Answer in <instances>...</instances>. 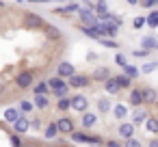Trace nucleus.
<instances>
[{
  "mask_svg": "<svg viewBox=\"0 0 158 147\" xmlns=\"http://www.w3.org/2000/svg\"><path fill=\"white\" fill-rule=\"evenodd\" d=\"M72 74H76V67H74L69 61H63V63H59V76H63V78H69Z\"/></svg>",
  "mask_w": 158,
  "mask_h": 147,
  "instance_id": "obj_11",
  "label": "nucleus"
},
{
  "mask_svg": "<svg viewBox=\"0 0 158 147\" xmlns=\"http://www.w3.org/2000/svg\"><path fill=\"white\" fill-rule=\"evenodd\" d=\"M33 80H35V71L26 69V71H20V74H18L15 84H18L20 89H28V87H33Z\"/></svg>",
  "mask_w": 158,
  "mask_h": 147,
  "instance_id": "obj_4",
  "label": "nucleus"
},
{
  "mask_svg": "<svg viewBox=\"0 0 158 147\" xmlns=\"http://www.w3.org/2000/svg\"><path fill=\"white\" fill-rule=\"evenodd\" d=\"M143 97H145L147 104H156V102H158V93H156V89H152V87H143Z\"/></svg>",
  "mask_w": 158,
  "mask_h": 147,
  "instance_id": "obj_14",
  "label": "nucleus"
},
{
  "mask_svg": "<svg viewBox=\"0 0 158 147\" xmlns=\"http://www.w3.org/2000/svg\"><path fill=\"white\" fill-rule=\"evenodd\" d=\"M104 89H106V93H119V84H117V80H115V76H110V78H106L104 80Z\"/></svg>",
  "mask_w": 158,
  "mask_h": 147,
  "instance_id": "obj_16",
  "label": "nucleus"
},
{
  "mask_svg": "<svg viewBox=\"0 0 158 147\" xmlns=\"http://www.w3.org/2000/svg\"><path fill=\"white\" fill-rule=\"evenodd\" d=\"M2 7H5V2H2V0H0V9H2Z\"/></svg>",
  "mask_w": 158,
  "mask_h": 147,
  "instance_id": "obj_47",
  "label": "nucleus"
},
{
  "mask_svg": "<svg viewBox=\"0 0 158 147\" xmlns=\"http://www.w3.org/2000/svg\"><path fill=\"white\" fill-rule=\"evenodd\" d=\"M152 145H154V147H156V145H158V138H154V141H152Z\"/></svg>",
  "mask_w": 158,
  "mask_h": 147,
  "instance_id": "obj_46",
  "label": "nucleus"
},
{
  "mask_svg": "<svg viewBox=\"0 0 158 147\" xmlns=\"http://www.w3.org/2000/svg\"><path fill=\"white\" fill-rule=\"evenodd\" d=\"M35 106L37 108H48L50 106V100L46 93H35Z\"/></svg>",
  "mask_w": 158,
  "mask_h": 147,
  "instance_id": "obj_19",
  "label": "nucleus"
},
{
  "mask_svg": "<svg viewBox=\"0 0 158 147\" xmlns=\"http://www.w3.org/2000/svg\"><path fill=\"white\" fill-rule=\"evenodd\" d=\"M154 69H158V63H154V61H152V63H145V65L141 67V71H143V74H152Z\"/></svg>",
  "mask_w": 158,
  "mask_h": 147,
  "instance_id": "obj_33",
  "label": "nucleus"
},
{
  "mask_svg": "<svg viewBox=\"0 0 158 147\" xmlns=\"http://www.w3.org/2000/svg\"><path fill=\"white\" fill-rule=\"evenodd\" d=\"M156 46H158V39H156V37H143V39H141V48L156 50Z\"/></svg>",
  "mask_w": 158,
  "mask_h": 147,
  "instance_id": "obj_25",
  "label": "nucleus"
},
{
  "mask_svg": "<svg viewBox=\"0 0 158 147\" xmlns=\"http://www.w3.org/2000/svg\"><path fill=\"white\" fill-rule=\"evenodd\" d=\"M147 26H149V28H158V9H154V11L147 15Z\"/></svg>",
  "mask_w": 158,
  "mask_h": 147,
  "instance_id": "obj_28",
  "label": "nucleus"
},
{
  "mask_svg": "<svg viewBox=\"0 0 158 147\" xmlns=\"http://www.w3.org/2000/svg\"><path fill=\"white\" fill-rule=\"evenodd\" d=\"M56 125H59V130H61L63 134H72V132H74V119H72V117H61V119L56 121Z\"/></svg>",
  "mask_w": 158,
  "mask_h": 147,
  "instance_id": "obj_10",
  "label": "nucleus"
},
{
  "mask_svg": "<svg viewBox=\"0 0 158 147\" xmlns=\"http://www.w3.org/2000/svg\"><path fill=\"white\" fill-rule=\"evenodd\" d=\"M145 119H147V112H145V110L136 108V110L132 112V123H134V125H141V123H145Z\"/></svg>",
  "mask_w": 158,
  "mask_h": 147,
  "instance_id": "obj_21",
  "label": "nucleus"
},
{
  "mask_svg": "<svg viewBox=\"0 0 158 147\" xmlns=\"http://www.w3.org/2000/svg\"><path fill=\"white\" fill-rule=\"evenodd\" d=\"M145 128H147L152 134H156V132H158V117H147V119H145Z\"/></svg>",
  "mask_w": 158,
  "mask_h": 147,
  "instance_id": "obj_27",
  "label": "nucleus"
},
{
  "mask_svg": "<svg viewBox=\"0 0 158 147\" xmlns=\"http://www.w3.org/2000/svg\"><path fill=\"white\" fill-rule=\"evenodd\" d=\"M31 128L39 132V130H41V119H39V117H37V119H33V121H31Z\"/></svg>",
  "mask_w": 158,
  "mask_h": 147,
  "instance_id": "obj_40",
  "label": "nucleus"
},
{
  "mask_svg": "<svg viewBox=\"0 0 158 147\" xmlns=\"http://www.w3.org/2000/svg\"><path fill=\"white\" fill-rule=\"evenodd\" d=\"M156 50H158V46H156Z\"/></svg>",
  "mask_w": 158,
  "mask_h": 147,
  "instance_id": "obj_50",
  "label": "nucleus"
},
{
  "mask_svg": "<svg viewBox=\"0 0 158 147\" xmlns=\"http://www.w3.org/2000/svg\"><path fill=\"white\" fill-rule=\"evenodd\" d=\"M20 110H22V112H31V110H33V104H31L28 100H22V102H20Z\"/></svg>",
  "mask_w": 158,
  "mask_h": 147,
  "instance_id": "obj_37",
  "label": "nucleus"
},
{
  "mask_svg": "<svg viewBox=\"0 0 158 147\" xmlns=\"http://www.w3.org/2000/svg\"><path fill=\"white\" fill-rule=\"evenodd\" d=\"M98 110L100 112H108L110 110V100H106V97L104 100H98Z\"/></svg>",
  "mask_w": 158,
  "mask_h": 147,
  "instance_id": "obj_32",
  "label": "nucleus"
},
{
  "mask_svg": "<svg viewBox=\"0 0 158 147\" xmlns=\"http://www.w3.org/2000/svg\"><path fill=\"white\" fill-rule=\"evenodd\" d=\"M89 108V100L85 95H74L72 97V110H78V112H85Z\"/></svg>",
  "mask_w": 158,
  "mask_h": 147,
  "instance_id": "obj_7",
  "label": "nucleus"
},
{
  "mask_svg": "<svg viewBox=\"0 0 158 147\" xmlns=\"http://www.w3.org/2000/svg\"><path fill=\"white\" fill-rule=\"evenodd\" d=\"M126 145H130V147H139V145H141V141H136V138H132V136H130V138H126Z\"/></svg>",
  "mask_w": 158,
  "mask_h": 147,
  "instance_id": "obj_41",
  "label": "nucleus"
},
{
  "mask_svg": "<svg viewBox=\"0 0 158 147\" xmlns=\"http://www.w3.org/2000/svg\"><path fill=\"white\" fill-rule=\"evenodd\" d=\"M93 80H100V82H104L106 78H110V71H108V67H95V71H93V76H91Z\"/></svg>",
  "mask_w": 158,
  "mask_h": 147,
  "instance_id": "obj_15",
  "label": "nucleus"
},
{
  "mask_svg": "<svg viewBox=\"0 0 158 147\" xmlns=\"http://www.w3.org/2000/svg\"><path fill=\"white\" fill-rule=\"evenodd\" d=\"M80 31H82V35H87V37H91V39H100V37H102L98 26H87V24H85Z\"/></svg>",
  "mask_w": 158,
  "mask_h": 147,
  "instance_id": "obj_17",
  "label": "nucleus"
},
{
  "mask_svg": "<svg viewBox=\"0 0 158 147\" xmlns=\"http://www.w3.org/2000/svg\"><path fill=\"white\" fill-rule=\"evenodd\" d=\"M113 115H115L119 121H123V119L128 117V106H126V104H117V106L113 108Z\"/></svg>",
  "mask_w": 158,
  "mask_h": 147,
  "instance_id": "obj_20",
  "label": "nucleus"
},
{
  "mask_svg": "<svg viewBox=\"0 0 158 147\" xmlns=\"http://www.w3.org/2000/svg\"><path fill=\"white\" fill-rule=\"evenodd\" d=\"M48 35H50V37H56V28L50 26V28H48Z\"/></svg>",
  "mask_w": 158,
  "mask_h": 147,
  "instance_id": "obj_43",
  "label": "nucleus"
},
{
  "mask_svg": "<svg viewBox=\"0 0 158 147\" xmlns=\"http://www.w3.org/2000/svg\"><path fill=\"white\" fill-rule=\"evenodd\" d=\"M33 91H35V93H46V95H48V93H50V87H48V80H46V82H37V84L33 87Z\"/></svg>",
  "mask_w": 158,
  "mask_h": 147,
  "instance_id": "obj_31",
  "label": "nucleus"
},
{
  "mask_svg": "<svg viewBox=\"0 0 158 147\" xmlns=\"http://www.w3.org/2000/svg\"><path fill=\"white\" fill-rule=\"evenodd\" d=\"M115 80H117V84H119L121 89H130V87H132V78H130L128 74H121V76H115Z\"/></svg>",
  "mask_w": 158,
  "mask_h": 147,
  "instance_id": "obj_24",
  "label": "nucleus"
},
{
  "mask_svg": "<svg viewBox=\"0 0 158 147\" xmlns=\"http://www.w3.org/2000/svg\"><path fill=\"white\" fill-rule=\"evenodd\" d=\"M98 28H100V35H102V37H117V33H119V24H115L113 20L100 22Z\"/></svg>",
  "mask_w": 158,
  "mask_h": 147,
  "instance_id": "obj_2",
  "label": "nucleus"
},
{
  "mask_svg": "<svg viewBox=\"0 0 158 147\" xmlns=\"http://www.w3.org/2000/svg\"><path fill=\"white\" fill-rule=\"evenodd\" d=\"M72 141H78V143H95V145L102 143V138L89 136V134H85V132H72Z\"/></svg>",
  "mask_w": 158,
  "mask_h": 147,
  "instance_id": "obj_9",
  "label": "nucleus"
},
{
  "mask_svg": "<svg viewBox=\"0 0 158 147\" xmlns=\"http://www.w3.org/2000/svg\"><path fill=\"white\" fill-rule=\"evenodd\" d=\"M115 63H117L119 67H123V65L128 63V59H126V54H121V52H117V54H115Z\"/></svg>",
  "mask_w": 158,
  "mask_h": 147,
  "instance_id": "obj_36",
  "label": "nucleus"
},
{
  "mask_svg": "<svg viewBox=\"0 0 158 147\" xmlns=\"http://www.w3.org/2000/svg\"><path fill=\"white\" fill-rule=\"evenodd\" d=\"M121 69H123V74H128V76H130V78H136V76H139V74H141V69H136V67H134V65H128V63H126V65H123V67H121Z\"/></svg>",
  "mask_w": 158,
  "mask_h": 147,
  "instance_id": "obj_29",
  "label": "nucleus"
},
{
  "mask_svg": "<svg viewBox=\"0 0 158 147\" xmlns=\"http://www.w3.org/2000/svg\"><path fill=\"white\" fill-rule=\"evenodd\" d=\"M18 117H20V110H15V108H9V110H5V121L13 123Z\"/></svg>",
  "mask_w": 158,
  "mask_h": 147,
  "instance_id": "obj_30",
  "label": "nucleus"
},
{
  "mask_svg": "<svg viewBox=\"0 0 158 147\" xmlns=\"http://www.w3.org/2000/svg\"><path fill=\"white\" fill-rule=\"evenodd\" d=\"M28 128H31V121L20 112V117L13 121V130H15V134H26V132H28Z\"/></svg>",
  "mask_w": 158,
  "mask_h": 147,
  "instance_id": "obj_6",
  "label": "nucleus"
},
{
  "mask_svg": "<svg viewBox=\"0 0 158 147\" xmlns=\"http://www.w3.org/2000/svg\"><path fill=\"white\" fill-rule=\"evenodd\" d=\"M89 82H91V78L89 76H85V74H72L69 76V87H74V89H82V87H89Z\"/></svg>",
  "mask_w": 158,
  "mask_h": 147,
  "instance_id": "obj_5",
  "label": "nucleus"
},
{
  "mask_svg": "<svg viewBox=\"0 0 158 147\" xmlns=\"http://www.w3.org/2000/svg\"><path fill=\"white\" fill-rule=\"evenodd\" d=\"M24 24L31 26V28H41L44 26V18H39V15L28 11V13H24Z\"/></svg>",
  "mask_w": 158,
  "mask_h": 147,
  "instance_id": "obj_8",
  "label": "nucleus"
},
{
  "mask_svg": "<svg viewBox=\"0 0 158 147\" xmlns=\"http://www.w3.org/2000/svg\"><path fill=\"white\" fill-rule=\"evenodd\" d=\"M95 11H98V15H100L102 22H104V20H110V11H108V7H106V2H98Z\"/></svg>",
  "mask_w": 158,
  "mask_h": 147,
  "instance_id": "obj_18",
  "label": "nucleus"
},
{
  "mask_svg": "<svg viewBox=\"0 0 158 147\" xmlns=\"http://www.w3.org/2000/svg\"><path fill=\"white\" fill-rule=\"evenodd\" d=\"M145 24H147V18H134V20H132V26H134L136 31H139V28H143Z\"/></svg>",
  "mask_w": 158,
  "mask_h": 147,
  "instance_id": "obj_34",
  "label": "nucleus"
},
{
  "mask_svg": "<svg viewBox=\"0 0 158 147\" xmlns=\"http://www.w3.org/2000/svg\"><path fill=\"white\" fill-rule=\"evenodd\" d=\"M95 121H98V115L95 112H82V125L85 128H91V125H95Z\"/></svg>",
  "mask_w": 158,
  "mask_h": 147,
  "instance_id": "obj_22",
  "label": "nucleus"
},
{
  "mask_svg": "<svg viewBox=\"0 0 158 147\" xmlns=\"http://www.w3.org/2000/svg\"><path fill=\"white\" fill-rule=\"evenodd\" d=\"M56 108L61 110V112H65V110H69L72 108V97H59V102H56Z\"/></svg>",
  "mask_w": 158,
  "mask_h": 147,
  "instance_id": "obj_26",
  "label": "nucleus"
},
{
  "mask_svg": "<svg viewBox=\"0 0 158 147\" xmlns=\"http://www.w3.org/2000/svg\"><path fill=\"white\" fill-rule=\"evenodd\" d=\"M126 2H128V5H132V7H134V5H139V0H126Z\"/></svg>",
  "mask_w": 158,
  "mask_h": 147,
  "instance_id": "obj_45",
  "label": "nucleus"
},
{
  "mask_svg": "<svg viewBox=\"0 0 158 147\" xmlns=\"http://www.w3.org/2000/svg\"><path fill=\"white\" fill-rule=\"evenodd\" d=\"M78 15H80V20H82V24H87V26H98V24H100V20L95 18V13H93L91 7H80V9H78Z\"/></svg>",
  "mask_w": 158,
  "mask_h": 147,
  "instance_id": "obj_3",
  "label": "nucleus"
},
{
  "mask_svg": "<svg viewBox=\"0 0 158 147\" xmlns=\"http://www.w3.org/2000/svg\"><path fill=\"white\" fill-rule=\"evenodd\" d=\"M147 54H149L147 48H145V50H134V52H132V56H136V59H145Z\"/></svg>",
  "mask_w": 158,
  "mask_h": 147,
  "instance_id": "obj_39",
  "label": "nucleus"
},
{
  "mask_svg": "<svg viewBox=\"0 0 158 147\" xmlns=\"http://www.w3.org/2000/svg\"><path fill=\"white\" fill-rule=\"evenodd\" d=\"M63 9H65V15H69V13H78V9H80V7H78L76 2H69V5H67V7H63Z\"/></svg>",
  "mask_w": 158,
  "mask_h": 147,
  "instance_id": "obj_35",
  "label": "nucleus"
},
{
  "mask_svg": "<svg viewBox=\"0 0 158 147\" xmlns=\"http://www.w3.org/2000/svg\"><path fill=\"white\" fill-rule=\"evenodd\" d=\"M141 2V7H145V9H149V7H158V0H139Z\"/></svg>",
  "mask_w": 158,
  "mask_h": 147,
  "instance_id": "obj_38",
  "label": "nucleus"
},
{
  "mask_svg": "<svg viewBox=\"0 0 158 147\" xmlns=\"http://www.w3.org/2000/svg\"><path fill=\"white\" fill-rule=\"evenodd\" d=\"M132 134H134V123H132V121H123V123L119 125V136L126 141V138H130Z\"/></svg>",
  "mask_w": 158,
  "mask_h": 147,
  "instance_id": "obj_12",
  "label": "nucleus"
},
{
  "mask_svg": "<svg viewBox=\"0 0 158 147\" xmlns=\"http://www.w3.org/2000/svg\"><path fill=\"white\" fill-rule=\"evenodd\" d=\"M48 87H50V91H52L54 97L67 95V89H69V84L63 80V76H52V78H48Z\"/></svg>",
  "mask_w": 158,
  "mask_h": 147,
  "instance_id": "obj_1",
  "label": "nucleus"
},
{
  "mask_svg": "<svg viewBox=\"0 0 158 147\" xmlns=\"http://www.w3.org/2000/svg\"><path fill=\"white\" fill-rule=\"evenodd\" d=\"M128 102H130L132 106H139V104H143V102H145V97H143V89H132V91H130V97H128Z\"/></svg>",
  "mask_w": 158,
  "mask_h": 147,
  "instance_id": "obj_13",
  "label": "nucleus"
},
{
  "mask_svg": "<svg viewBox=\"0 0 158 147\" xmlns=\"http://www.w3.org/2000/svg\"><path fill=\"white\" fill-rule=\"evenodd\" d=\"M98 2H106V0H98Z\"/></svg>",
  "mask_w": 158,
  "mask_h": 147,
  "instance_id": "obj_48",
  "label": "nucleus"
},
{
  "mask_svg": "<svg viewBox=\"0 0 158 147\" xmlns=\"http://www.w3.org/2000/svg\"><path fill=\"white\" fill-rule=\"evenodd\" d=\"M106 145H113V147H117V145H121L119 141H106Z\"/></svg>",
  "mask_w": 158,
  "mask_h": 147,
  "instance_id": "obj_44",
  "label": "nucleus"
},
{
  "mask_svg": "<svg viewBox=\"0 0 158 147\" xmlns=\"http://www.w3.org/2000/svg\"><path fill=\"white\" fill-rule=\"evenodd\" d=\"M61 130H59V125L52 121V123H48V128H46V132H44V136L48 138V141H52V138H56V134H59Z\"/></svg>",
  "mask_w": 158,
  "mask_h": 147,
  "instance_id": "obj_23",
  "label": "nucleus"
},
{
  "mask_svg": "<svg viewBox=\"0 0 158 147\" xmlns=\"http://www.w3.org/2000/svg\"><path fill=\"white\" fill-rule=\"evenodd\" d=\"M11 143H13V145H22V138H18V136H11Z\"/></svg>",
  "mask_w": 158,
  "mask_h": 147,
  "instance_id": "obj_42",
  "label": "nucleus"
},
{
  "mask_svg": "<svg viewBox=\"0 0 158 147\" xmlns=\"http://www.w3.org/2000/svg\"><path fill=\"white\" fill-rule=\"evenodd\" d=\"M44 2H50V0H44Z\"/></svg>",
  "mask_w": 158,
  "mask_h": 147,
  "instance_id": "obj_49",
  "label": "nucleus"
}]
</instances>
